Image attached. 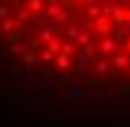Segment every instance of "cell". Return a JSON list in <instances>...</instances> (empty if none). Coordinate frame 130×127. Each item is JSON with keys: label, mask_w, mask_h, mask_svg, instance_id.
<instances>
[{"label": "cell", "mask_w": 130, "mask_h": 127, "mask_svg": "<svg viewBox=\"0 0 130 127\" xmlns=\"http://www.w3.org/2000/svg\"><path fill=\"white\" fill-rule=\"evenodd\" d=\"M0 64L69 98L130 93V0H0Z\"/></svg>", "instance_id": "obj_1"}]
</instances>
